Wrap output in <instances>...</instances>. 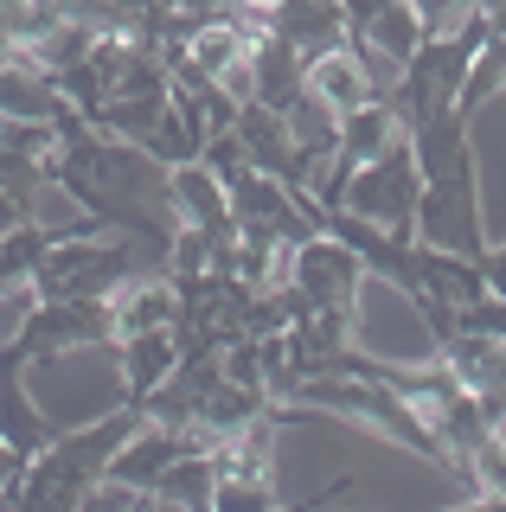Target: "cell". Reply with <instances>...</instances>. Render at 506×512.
Segmentation results:
<instances>
[{
    "label": "cell",
    "instance_id": "6da1fadb",
    "mask_svg": "<svg viewBox=\"0 0 506 512\" xmlns=\"http://www.w3.org/2000/svg\"><path fill=\"white\" fill-rule=\"evenodd\" d=\"M417 199H423L417 154H410V141H398V148H385L378 160L346 173L327 212H353V218H366V224H378V231H391V237H410Z\"/></svg>",
    "mask_w": 506,
    "mask_h": 512
},
{
    "label": "cell",
    "instance_id": "7a4b0ae2",
    "mask_svg": "<svg viewBox=\"0 0 506 512\" xmlns=\"http://www.w3.org/2000/svg\"><path fill=\"white\" fill-rule=\"evenodd\" d=\"M359 288H366V263H359L353 244H340L334 231H314L302 244H289V263H282V301L295 314L314 308H353Z\"/></svg>",
    "mask_w": 506,
    "mask_h": 512
},
{
    "label": "cell",
    "instance_id": "3957f363",
    "mask_svg": "<svg viewBox=\"0 0 506 512\" xmlns=\"http://www.w3.org/2000/svg\"><path fill=\"white\" fill-rule=\"evenodd\" d=\"M410 231H417V244L487 256V224H481V199H474V173H455V180H423L417 224H410Z\"/></svg>",
    "mask_w": 506,
    "mask_h": 512
},
{
    "label": "cell",
    "instance_id": "277c9868",
    "mask_svg": "<svg viewBox=\"0 0 506 512\" xmlns=\"http://www.w3.org/2000/svg\"><path fill=\"white\" fill-rule=\"evenodd\" d=\"M103 320H109V340H129V333H148V327H173V320H180V288H173L167 269H135L129 282H116L103 295Z\"/></svg>",
    "mask_w": 506,
    "mask_h": 512
},
{
    "label": "cell",
    "instance_id": "5b68a950",
    "mask_svg": "<svg viewBox=\"0 0 506 512\" xmlns=\"http://www.w3.org/2000/svg\"><path fill=\"white\" fill-rule=\"evenodd\" d=\"M231 128H237V141H244V154H250V167H257V173H276V180H289V186L308 192V160L295 154L282 109L237 103V122H231Z\"/></svg>",
    "mask_w": 506,
    "mask_h": 512
},
{
    "label": "cell",
    "instance_id": "8992f818",
    "mask_svg": "<svg viewBox=\"0 0 506 512\" xmlns=\"http://www.w3.org/2000/svg\"><path fill=\"white\" fill-rule=\"evenodd\" d=\"M167 212L173 224H205V231H237L231 224V192L212 167L193 154L180 167H167Z\"/></svg>",
    "mask_w": 506,
    "mask_h": 512
},
{
    "label": "cell",
    "instance_id": "52a82bcc",
    "mask_svg": "<svg viewBox=\"0 0 506 512\" xmlns=\"http://www.w3.org/2000/svg\"><path fill=\"white\" fill-rule=\"evenodd\" d=\"M270 39L295 45L302 64H308V58L334 52L346 39V13H340V0H276L270 7Z\"/></svg>",
    "mask_w": 506,
    "mask_h": 512
},
{
    "label": "cell",
    "instance_id": "ba28073f",
    "mask_svg": "<svg viewBox=\"0 0 506 512\" xmlns=\"http://www.w3.org/2000/svg\"><path fill=\"white\" fill-rule=\"evenodd\" d=\"M282 122H289V141H295V154L308 160V192L321 186V167L334 160V148H340V109L334 103H321L314 90H302L289 109H282Z\"/></svg>",
    "mask_w": 506,
    "mask_h": 512
},
{
    "label": "cell",
    "instance_id": "9c48e42d",
    "mask_svg": "<svg viewBox=\"0 0 506 512\" xmlns=\"http://www.w3.org/2000/svg\"><path fill=\"white\" fill-rule=\"evenodd\" d=\"M308 90L321 96V103H334L340 116H353L359 103H372L378 96V84H372V71L359 64V52L353 45H334V52H321V58H308Z\"/></svg>",
    "mask_w": 506,
    "mask_h": 512
},
{
    "label": "cell",
    "instance_id": "30bf717a",
    "mask_svg": "<svg viewBox=\"0 0 506 512\" xmlns=\"http://www.w3.org/2000/svg\"><path fill=\"white\" fill-rule=\"evenodd\" d=\"M116 365H122V384H129V404L148 397L173 365H180V333L173 327H148V333H129L116 340Z\"/></svg>",
    "mask_w": 506,
    "mask_h": 512
},
{
    "label": "cell",
    "instance_id": "8fae6325",
    "mask_svg": "<svg viewBox=\"0 0 506 512\" xmlns=\"http://www.w3.org/2000/svg\"><path fill=\"white\" fill-rule=\"evenodd\" d=\"M442 365L455 372V384L474 397H506V340H487V333H455L442 346Z\"/></svg>",
    "mask_w": 506,
    "mask_h": 512
},
{
    "label": "cell",
    "instance_id": "7c38bea8",
    "mask_svg": "<svg viewBox=\"0 0 506 512\" xmlns=\"http://www.w3.org/2000/svg\"><path fill=\"white\" fill-rule=\"evenodd\" d=\"M250 64H257V96H250V103H263V109H289L295 96L308 90L302 52H295V45H282V39H270V32L250 45Z\"/></svg>",
    "mask_w": 506,
    "mask_h": 512
},
{
    "label": "cell",
    "instance_id": "4fadbf2b",
    "mask_svg": "<svg viewBox=\"0 0 506 512\" xmlns=\"http://www.w3.org/2000/svg\"><path fill=\"white\" fill-rule=\"evenodd\" d=\"M212 493H218V461H212V448H186V455L148 487V500L167 506V512H186V506H212Z\"/></svg>",
    "mask_w": 506,
    "mask_h": 512
},
{
    "label": "cell",
    "instance_id": "5bb4252c",
    "mask_svg": "<svg viewBox=\"0 0 506 512\" xmlns=\"http://www.w3.org/2000/svg\"><path fill=\"white\" fill-rule=\"evenodd\" d=\"M353 39H366L372 52H385L391 64H404L423 39H430V32H423V20L410 13V0H391V7H378L366 26H353Z\"/></svg>",
    "mask_w": 506,
    "mask_h": 512
},
{
    "label": "cell",
    "instance_id": "9a60e30c",
    "mask_svg": "<svg viewBox=\"0 0 506 512\" xmlns=\"http://www.w3.org/2000/svg\"><path fill=\"white\" fill-rule=\"evenodd\" d=\"M199 141H205V135H199V122L167 96V109L154 116V128H148V141H141V148L161 160V167H180V160H193V154H199Z\"/></svg>",
    "mask_w": 506,
    "mask_h": 512
},
{
    "label": "cell",
    "instance_id": "2e32d148",
    "mask_svg": "<svg viewBox=\"0 0 506 512\" xmlns=\"http://www.w3.org/2000/svg\"><path fill=\"white\" fill-rule=\"evenodd\" d=\"M199 160L218 173V180H225V192L250 173V154H244V141H237V128H218V135H205V141H199Z\"/></svg>",
    "mask_w": 506,
    "mask_h": 512
},
{
    "label": "cell",
    "instance_id": "e0dca14e",
    "mask_svg": "<svg viewBox=\"0 0 506 512\" xmlns=\"http://www.w3.org/2000/svg\"><path fill=\"white\" fill-rule=\"evenodd\" d=\"M474 7H481V0H410V13L423 20V32H430V39H436V32H455Z\"/></svg>",
    "mask_w": 506,
    "mask_h": 512
},
{
    "label": "cell",
    "instance_id": "ac0fdd59",
    "mask_svg": "<svg viewBox=\"0 0 506 512\" xmlns=\"http://www.w3.org/2000/svg\"><path fill=\"white\" fill-rule=\"evenodd\" d=\"M212 84H218V90H225V96H231V103H250V96H257V64H250V52H237V58L225 64V71H218V77H212Z\"/></svg>",
    "mask_w": 506,
    "mask_h": 512
},
{
    "label": "cell",
    "instance_id": "d6986e66",
    "mask_svg": "<svg viewBox=\"0 0 506 512\" xmlns=\"http://www.w3.org/2000/svg\"><path fill=\"white\" fill-rule=\"evenodd\" d=\"M20 218H26V212H20V199H13V192H0V237H7Z\"/></svg>",
    "mask_w": 506,
    "mask_h": 512
},
{
    "label": "cell",
    "instance_id": "ffe728a7",
    "mask_svg": "<svg viewBox=\"0 0 506 512\" xmlns=\"http://www.w3.org/2000/svg\"><path fill=\"white\" fill-rule=\"evenodd\" d=\"M173 7H180V13H193V20H212V13L225 7V0H173Z\"/></svg>",
    "mask_w": 506,
    "mask_h": 512
},
{
    "label": "cell",
    "instance_id": "44dd1931",
    "mask_svg": "<svg viewBox=\"0 0 506 512\" xmlns=\"http://www.w3.org/2000/svg\"><path fill=\"white\" fill-rule=\"evenodd\" d=\"M13 52H20V45H13V32H7V26H0V64H7Z\"/></svg>",
    "mask_w": 506,
    "mask_h": 512
}]
</instances>
